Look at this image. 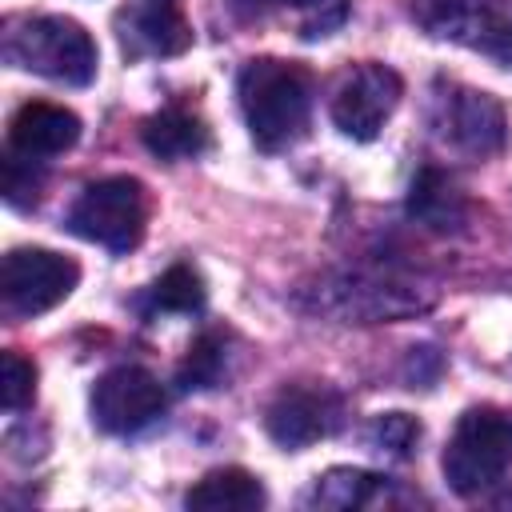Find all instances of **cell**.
<instances>
[{
    "instance_id": "cell-18",
    "label": "cell",
    "mask_w": 512,
    "mask_h": 512,
    "mask_svg": "<svg viewBox=\"0 0 512 512\" xmlns=\"http://www.w3.org/2000/svg\"><path fill=\"white\" fill-rule=\"evenodd\" d=\"M388 488V476L364 472V468H328L324 476H316L308 504L316 508H360L372 504L380 492Z\"/></svg>"
},
{
    "instance_id": "cell-22",
    "label": "cell",
    "mask_w": 512,
    "mask_h": 512,
    "mask_svg": "<svg viewBox=\"0 0 512 512\" xmlns=\"http://www.w3.org/2000/svg\"><path fill=\"white\" fill-rule=\"evenodd\" d=\"M0 368H4L0 400H4L8 412H20V408L36 396V364L24 360L20 352H4V356H0Z\"/></svg>"
},
{
    "instance_id": "cell-6",
    "label": "cell",
    "mask_w": 512,
    "mask_h": 512,
    "mask_svg": "<svg viewBox=\"0 0 512 512\" xmlns=\"http://www.w3.org/2000/svg\"><path fill=\"white\" fill-rule=\"evenodd\" d=\"M428 128L448 152L468 156V160H488L508 140L504 104L492 92H480V88H468L456 80H440L432 88Z\"/></svg>"
},
{
    "instance_id": "cell-3",
    "label": "cell",
    "mask_w": 512,
    "mask_h": 512,
    "mask_svg": "<svg viewBox=\"0 0 512 512\" xmlns=\"http://www.w3.org/2000/svg\"><path fill=\"white\" fill-rule=\"evenodd\" d=\"M0 52L12 68L84 88L96 76V40L72 16H8Z\"/></svg>"
},
{
    "instance_id": "cell-2",
    "label": "cell",
    "mask_w": 512,
    "mask_h": 512,
    "mask_svg": "<svg viewBox=\"0 0 512 512\" xmlns=\"http://www.w3.org/2000/svg\"><path fill=\"white\" fill-rule=\"evenodd\" d=\"M300 304L340 324H384L428 312L436 304V288L400 272L352 268V272H324L312 288L300 292Z\"/></svg>"
},
{
    "instance_id": "cell-1",
    "label": "cell",
    "mask_w": 512,
    "mask_h": 512,
    "mask_svg": "<svg viewBox=\"0 0 512 512\" xmlns=\"http://www.w3.org/2000/svg\"><path fill=\"white\" fill-rule=\"evenodd\" d=\"M240 112L248 136L260 152L292 148L312 120V72L296 60L260 56L248 60L236 76Z\"/></svg>"
},
{
    "instance_id": "cell-24",
    "label": "cell",
    "mask_w": 512,
    "mask_h": 512,
    "mask_svg": "<svg viewBox=\"0 0 512 512\" xmlns=\"http://www.w3.org/2000/svg\"><path fill=\"white\" fill-rule=\"evenodd\" d=\"M488 56L512 68V20H508V28H504V32H500V36L492 40V48H488Z\"/></svg>"
},
{
    "instance_id": "cell-11",
    "label": "cell",
    "mask_w": 512,
    "mask_h": 512,
    "mask_svg": "<svg viewBox=\"0 0 512 512\" xmlns=\"http://www.w3.org/2000/svg\"><path fill=\"white\" fill-rule=\"evenodd\" d=\"M116 40L128 60L180 56L192 44V24L180 0H128L116 12Z\"/></svg>"
},
{
    "instance_id": "cell-17",
    "label": "cell",
    "mask_w": 512,
    "mask_h": 512,
    "mask_svg": "<svg viewBox=\"0 0 512 512\" xmlns=\"http://www.w3.org/2000/svg\"><path fill=\"white\" fill-rule=\"evenodd\" d=\"M264 500V484L244 468H216L184 496V504L196 512H256L264 508Z\"/></svg>"
},
{
    "instance_id": "cell-7",
    "label": "cell",
    "mask_w": 512,
    "mask_h": 512,
    "mask_svg": "<svg viewBox=\"0 0 512 512\" xmlns=\"http://www.w3.org/2000/svg\"><path fill=\"white\" fill-rule=\"evenodd\" d=\"M80 280V264L52 248H12L0 264V304L12 320L52 312Z\"/></svg>"
},
{
    "instance_id": "cell-8",
    "label": "cell",
    "mask_w": 512,
    "mask_h": 512,
    "mask_svg": "<svg viewBox=\"0 0 512 512\" xmlns=\"http://www.w3.org/2000/svg\"><path fill=\"white\" fill-rule=\"evenodd\" d=\"M404 96V80L396 68L364 60L356 64L332 92V124L352 140H376L384 120L396 112Z\"/></svg>"
},
{
    "instance_id": "cell-10",
    "label": "cell",
    "mask_w": 512,
    "mask_h": 512,
    "mask_svg": "<svg viewBox=\"0 0 512 512\" xmlns=\"http://www.w3.org/2000/svg\"><path fill=\"white\" fill-rule=\"evenodd\" d=\"M340 424H344V400H340V392H332L324 384H288L272 396V404L264 412L268 436L288 452H300V448L332 436Z\"/></svg>"
},
{
    "instance_id": "cell-23",
    "label": "cell",
    "mask_w": 512,
    "mask_h": 512,
    "mask_svg": "<svg viewBox=\"0 0 512 512\" xmlns=\"http://www.w3.org/2000/svg\"><path fill=\"white\" fill-rule=\"evenodd\" d=\"M372 440L392 456H408L420 440V420H412L408 412H384L372 424Z\"/></svg>"
},
{
    "instance_id": "cell-20",
    "label": "cell",
    "mask_w": 512,
    "mask_h": 512,
    "mask_svg": "<svg viewBox=\"0 0 512 512\" xmlns=\"http://www.w3.org/2000/svg\"><path fill=\"white\" fill-rule=\"evenodd\" d=\"M224 356H228L224 352V336L220 332H204V336L192 340V348H188L176 380L184 388H216L220 376H224Z\"/></svg>"
},
{
    "instance_id": "cell-9",
    "label": "cell",
    "mask_w": 512,
    "mask_h": 512,
    "mask_svg": "<svg viewBox=\"0 0 512 512\" xmlns=\"http://www.w3.org/2000/svg\"><path fill=\"white\" fill-rule=\"evenodd\" d=\"M164 404H168V396H164L160 380L140 364L108 368L92 388V420L100 432H112V436L148 428L164 412Z\"/></svg>"
},
{
    "instance_id": "cell-14",
    "label": "cell",
    "mask_w": 512,
    "mask_h": 512,
    "mask_svg": "<svg viewBox=\"0 0 512 512\" xmlns=\"http://www.w3.org/2000/svg\"><path fill=\"white\" fill-rule=\"evenodd\" d=\"M228 12L244 24L288 20L300 40H324L348 20V0H228Z\"/></svg>"
},
{
    "instance_id": "cell-16",
    "label": "cell",
    "mask_w": 512,
    "mask_h": 512,
    "mask_svg": "<svg viewBox=\"0 0 512 512\" xmlns=\"http://www.w3.org/2000/svg\"><path fill=\"white\" fill-rule=\"evenodd\" d=\"M140 140L160 160H196L212 144L204 120L192 116V112H184V108H164V112L148 116L140 124Z\"/></svg>"
},
{
    "instance_id": "cell-4",
    "label": "cell",
    "mask_w": 512,
    "mask_h": 512,
    "mask_svg": "<svg viewBox=\"0 0 512 512\" xmlns=\"http://www.w3.org/2000/svg\"><path fill=\"white\" fill-rule=\"evenodd\" d=\"M68 232L108 252H132L148 228V192L136 176L92 180L64 216Z\"/></svg>"
},
{
    "instance_id": "cell-12",
    "label": "cell",
    "mask_w": 512,
    "mask_h": 512,
    "mask_svg": "<svg viewBox=\"0 0 512 512\" xmlns=\"http://www.w3.org/2000/svg\"><path fill=\"white\" fill-rule=\"evenodd\" d=\"M508 4L512 0H412V16L436 40L488 52L508 28Z\"/></svg>"
},
{
    "instance_id": "cell-13",
    "label": "cell",
    "mask_w": 512,
    "mask_h": 512,
    "mask_svg": "<svg viewBox=\"0 0 512 512\" xmlns=\"http://www.w3.org/2000/svg\"><path fill=\"white\" fill-rule=\"evenodd\" d=\"M76 140H80V116L64 104L28 100L8 120V148L20 152V156H32V160L60 156Z\"/></svg>"
},
{
    "instance_id": "cell-5",
    "label": "cell",
    "mask_w": 512,
    "mask_h": 512,
    "mask_svg": "<svg viewBox=\"0 0 512 512\" xmlns=\"http://www.w3.org/2000/svg\"><path fill=\"white\" fill-rule=\"evenodd\" d=\"M444 480L460 496H476L512 468V416L500 408H468L444 448Z\"/></svg>"
},
{
    "instance_id": "cell-21",
    "label": "cell",
    "mask_w": 512,
    "mask_h": 512,
    "mask_svg": "<svg viewBox=\"0 0 512 512\" xmlns=\"http://www.w3.org/2000/svg\"><path fill=\"white\" fill-rule=\"evenodd\" d=\"M40 160L32 156H20L8 148V160H4V200L12 208H32L40 200V184H44V172L36 168Z\"/></svg>"
},
{
    "instance_id": "cell-15",
    "label": "cell",
    "mask_w": 512,
    "mask_h": 512,
    "mask_svg": "<svg viewBox=\"0 0 512 512\" xmlns=\"http://www.w3.org/2000/svg\"><path fill=\"white\" fill-rule=\"evenodd\" d=\"M408 216L420 220L432 232H452L468 220V200L444 168L428 164V168L416 172V180L408 188Z\"/></svg>"
},
{
    "instance_id": "cell-19",
    "label": "cell",
    "mask_w": 512,
    "mask_h": 512,
    "mask_svg": "<svg viewBox=\"0 0 512 512\" xmlns=\"http://www.w3.org/2000/svg\"><path fill=\"white\" fill-rule=\"evenodd\" d=\"M204 308V280L192 264H172L148 288V312H200Z\"/></svg>"
}]
</instances>
